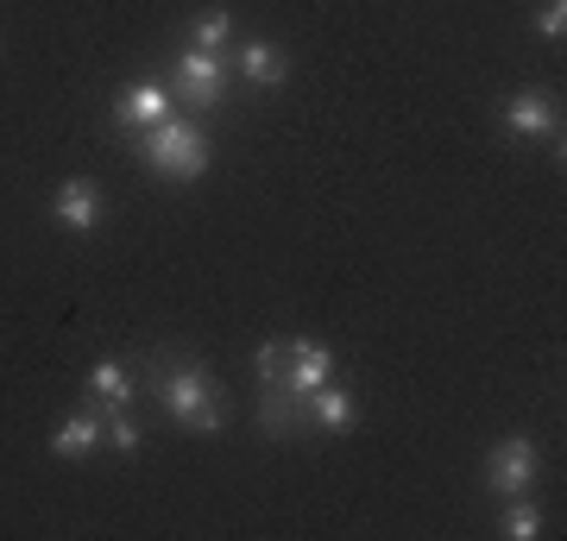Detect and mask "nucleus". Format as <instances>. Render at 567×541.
<instances>
[{
	"mask_svg": "<svg viewBox=\"0 0 567 541\" xmlns=\"http://www.w3.org/2000/svg\"><path fill=\"white\" fill-rule=\"evenodd\" d=\"M158 409L177 428H189V435H221L227 428V397H221V384L208 378L203 365H189V360H171L158 372Z\"/></svg>",
	"mask_w": 567,
	"mask_h": 541,
	"instance_id": "obj_1",
	"label": "nucleus"
},
{
	"mask_svg": "<svg viewBox=\"0 0 567 541\" xmlns=\"http://www.w3.org/2000/svg\"><path fill=\"white\" fill-rule=\"evenodd\" d=\"M140 164L164 183H196V177H208L215 145H208V133L196 121L171 114V121H158L152 133H140Z\"/></svg>",
	"mask_w": 567,
	"mask_h": 541,
	"instance_id": "obj_2",
	"label": "nucleus"
},
{
	"mask_svg": "<svg viewBox=\"0 0 567 541\" xmlns=\"http://www.w3.org/2000/svg\"><path fill=\"white\" fill-rule=\"evenodd\" d=\"M536 479H543V454H536L529 435H505V441H492L486 460H480V485H486L492 498H524Z\"/></svg>",
	"mask_w": 567,
	"mask_h": 541,
	"instance_id": "obj_3",
	"label": "nucleus"
},
{
	"mask_svg": "<svg viewBox=\"0 0 567 541\" xmlns=\"http://www.w3.org/2000/svg\"><path fill=\"white\" fill-rule=\"evenodd\" d=\"M171 95L183 101V107H221L227 101V51H177V63H171Z\"/></svg>",
	"mask_w": 567,
	"mask_h": 541,
	"instance_id": "obj_4",
	"label": "nucleus"
},
{
	"mask_svg": "<svg viewBox=\"0 0 567 541\" xmlns=\"http://www.w3.org/2000/svg\"><path fill=\"white\" fill-rule=\"evenodd\" d=\"M498 126L517 133V139L561 145V101L548 95V89H517V95H505V107H498Z\"/></svg>",
	"mask_w": 567,
	"mask_h": 541,
	"instance_id": "obj_5",
	"label": "nucleus"
},
{
	"mask_svg": "<svg viewBox=\"0 0 567 541\" xmlns=\"http://www.w3.org/2000/svg\"><path fill=\"white\" fill-rule=\"evenodd\" d=\"M51 221L70 227V233H95V227L107 221V196L95 177H63L58 189H51Z\"/></svg>",
	"mask_w": 567,
	"mask_h": 541,
	"instance_id": "obj_6",
	"label": "nucleus"
},
{
	"mask_svg": "<svg viewBox=\"0 0 567 541\" xmlns=\"http://www.w3.org/2000/svg\"><path fill=\"white\" fill-rule=\"evenodd\" d=\"M177 114V95H171V82H126L121 95H114V126L121 133H152L158 121Z\"/></svg>",
	"mask_w": 567,
	"mask_h": 541,
	"instance_id": "obj_7",
	"label": "nucleus"
},
{
	"mask_svg": "<svg viewBox=\"0 0 567 541\" xmlns=\"http://www.w3.org/2000/svg\"><path fill=\"white\" fill-rule=\"evenodd\" d=\"M334 378V346L303 334V341H284V391L290 397H309V391H322Z\"/></svg>",
	"mask_w": 567,
	"mask_h": 541,
	"instance_id": "obj_8",
	"label": "nucleus"
},
{
	"mask_svg": "<svg viewBox=\"0 0 567 541\" xmlns=\"http://www.w3.org/2000/svg\"><path fill=\"white\" fill-rule=\"evenodd\" d=\"M102 441H107L102 403H82V409H70V416L58 422V435H51V460L76 466V460H89V454H102Z\"/></svg>",
	"mask_w": 567,
	"mask_h": 541,
	"instance_id": "obj_9",
	"label": "nucleus"
},
{
	"mask_svg": "<svg viewBox=\"0 0 567 541\" xmlns=\"http://www.w3.org/2000/svg\"><path fill=\"white\" fill-rule=\"evenodd\" d=\"M303 416L316 422V428H328V435H347V428H360V403L347 397V391H334V378H328L322 391L303 397Z\"/></svg>",
	"mask_w": 567,
	"mask_h": 541,
	"instance_id": "obj_10",
	"label": "nucleus"
},
{
	"mask_svg": "<svg viewBox=\"0 0 567 541\" xmlns=\"http://www.w3.org/2000/svg\"><path fill=\"white\" fill-rule=\"evenodd\" d=\"M133 372H126L121 360H102V365H89V378H82V397L89 403H102V409H126L133 403Z\"/></svg>",
	"mask_w": 567,
	"mask_h": 541,
	"instance_id": "obj_11",
	"label": "nucleus"
},
{
	"mask_svg": "<svg viewBox=\"0 0 567 541\" xmlns=\"http://www.w3.org/2000/svg\"><path fill=\"white\" fill-rule=\"evenodd\" d=\"M234 63H240V76L252 82V89H278L284 76H290V58H284L271 39H252V44H240L234 51Z\"/></svg>",
	"mask_w": 567,
	"mask_h": 541,
	"instance_id": "obj_12",
	"label": "nucleus"
},
{
	"mask_svg": "<svg viewBox=\"0 0 567 541\" xmlns=\"http://www.w3.org/2000/svg\"><path fill=\"white\" fill-rule=\"evenodd\" d=\"M505 510H498V535L505 541H536L543 535V503H529V491L524 498H498Z\"/></svg>",
	"mask_w": 567,
	"mask_h": 541,
	"instance_id": "obj_13",
	"label": "nucleus"
},
{
	"mask_svg": "<svg viewBox=\"0 0 567 541\" xmlns=\"http://www.w3.org/2000/svg\"><path fill=\"white\" fill-rule=\"evenodd\" d=\"M189 44H196V51H227V44H234V13H227V7L196 13V20H189Z\"/></svg>",
	"mask_w": 567,
	"mask_h": 541,
	"instance_id": "obj_14",
	"label": "nucleus"
},
{
	"mask_svg": "<svg viewBox=\"0 0 567 541\" xmlns=\"http://www.w3.org/2000/svg\"><path fill=\"white\" fill-rule=\"evenodd\" d=\"M536 39H548V44H561L567 39V0H536Z\"/></svg>",
	"mask_w": 567,
	"mask_h": 541,
	"instance_id": "obj_15",
	"label": "nucleus"
},
{
	"mask_svg": "<svg viewBox=\"0 0 567 541\" xmlns=\"http://www.w3.org/2000/svg\"><path fill=\"white\" fill-rule=\"evenodd\" d=\"M107 416V447L114 454H140V422L126 416V409H102Z\"/></svg>",
	"mask_w": 567,
	"mask_h": 541,
	"instance_id": "obj_16",
	"label": "nucleus"
},
{
	"mask_svg": "<svg viewBox=\"0 0 567 541\" xmlns=\"http://www.w3.org/2000/svg\"><path fill=\"white\" fill-rule=\"evenodd\" d=\"M252 360H259V378H265V391H278V384H284V341H265L259 353H252Z\"/></svg>",
	"mask_w": 567,
	"mask_h": 541,
	"instance_id": "obj_17",
	"label": "nucleus"
}]
</instances>
